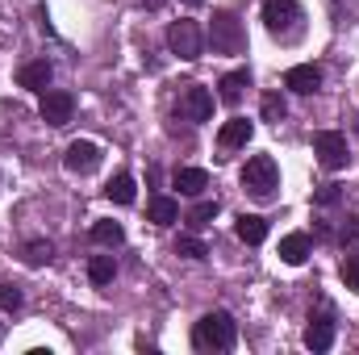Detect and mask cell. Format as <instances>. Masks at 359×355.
<instances>
[{
	"mask_svg": "<svg viewBox=\"0 0 359 355\" xmlns=\"http://www.w3.org/2000/svg\"><path fill=\"white\" fill-rule=\"evenodd\" d=\"M172 184H176L184 196H201V192L209 188V172H205V168H176Z\"/></svg>",
	"mask_w": 359,
	"mask_h": 355,
	"instance_id": "16",
	"label": "cell"
},
{
	"mask_svg": "<svg viewBox=\"0 0 359 355\" xmlns=\"http://www.w3.org/2000/svg\"><path fill=\"white\" fill-rule=\"evenodd\" d=\"M21 255H25V264H29V267H42V264H50V260H55V247H50V243H42V239H34V243H25V251H21Z\"/></svg>",
	"mask_w": 359,
	"mask_h": 355,
	"instance_id": "22",
	"label": "cell"
},
{
	"mask_svg": "<svg viewBox=\"0 0 359 355\" xmlns=\"http://www.w3.org/2000/svg\"><path fill=\"white\" fill-rule=\"evenodd\" d=\"M343 201V188L339 184H322L318 192H313V205H339Z\"/></svg>",
	"mask_w": 359,
	"mask_h": 355,
	"instance_id": "28",
	"label": "cell"
},
{
	"mask_svg": "<svg viewBox=\"0 0 359 355\" xmlns=\"http://www.w3.org/2000/svg\"><path fill=\"white\" fill-rule=\"evenodd\" d=\"M176 255H184V260H205V255H209V247H205L196 234H180V239H176Z\"/></svg>",
	"mask_w": 359,
	"mask_h": 355,
	"instance_id": "24",
	"label": "cell"
},
{
	"mask_svg": "<svg viewBox=\"0 0 359 355\" xmlns=\"http://www.w3.org/2000/svg\"><path fill=\"white\" fill-rule=\"evenodd\" d=\"M243 188H247L251 196H259V201L276 196V188H280V168H276V159H271V155H251L247 168H243Z\"/></svg>",
	"mask_w": 359,
	"mask_h": 355,
	"instance_id": "3",
	"label": "cell"
},
{
	"mask_svg": "<svg viewBox=\"0 0 359 355\" xmlns=\"http://www.w3.org/2000/svg\"><path fill=\"white\" fill-rule=\"evenodd\" d=\"M147 217H151L155 226H172V222H180V201L176 196H151Z\"/></svg>",
	"mask_w": 359,
	"mask_h": 355,
	"instance_id": "19",
	"label": "cell"
},
{
	"mask_svg": "<svg viewBox=\"0 0 359 355\" xmlns=\"http://www.w3.org/2000/svg\"><path fill=\"white\" fill-rule=\"evenodd\" d=\"M176 113L184 117V121H192V126L209 121V117H213V92L201 88V84H188V88L180 92V100H176Z\"/></svg>",
	"mask_w": 359,
	"mask_h": 355,
	"instance_id": "8",
	"label": "cell"
},
{
	"mask_svg": "<svg viewBox=\"0 0 359 355\" xmlns=\"http://www.w3.org/2000/svg\"><path fill=\"white\" fill-rule=\"evenodd\" d=\"M238 339V322L226 309H209L196 326H192V347L196 351H230Z\"/></svg>",
	"mask_w": 359,
	"mask_h": 355,
	"instance_id": "1",
	"label": "cell"
},
{
	"mask_svg": "<svg viewBox=\"0 0 359 355\" xmlns=\"http://www.w3.org/2000/svg\"><path fill=\"white\" fill-rule=\"evenodd\" d=\"M343 284H347L351 293H359V251H351V255L343 260Z\"/></svg>",
	"mask_w": 359,
	"mask_h": 355,
	"instance_id": "27",
	"label": "cell"
},
{
	"mask_svg": "<svg viewBox=\"0 0 359 355\" xmlns=\"http://www.w3.org/2000/svg\"><path fill=\"white\" fill-rule=\"evenodd\" d=\"M264 25H268L271 38L297 42L305 34V8L297 0H264Z\"/></svg>",
	"mask_w": 359,
	"mask_h": 355,
	"instance_id": "2",
	"label": "cell"
},
{
	"mask_svg": "<svg viewBox=\"0 0 359 355\" xmlns=\"http://www.w3.org/2000/svg\"><path fill=\"white\" fill-rule=\"evenodd\" d=\"M280 260L288 267H301L309 260V234H284L280 239Z\"/></svg>",
	"mask_w": 359,
	"mask_h": 355,
	"instance_id": "17",
	"label": "cell"
},
{
	"mask_svg": "<svg viewBox=\"0 0 359 355\" xmlns=\"http://www.w3.org/2000/svg\"><path fill=\"white\" fill-rule=\"evenodd\" d=\"M284 88L301 92V96L318 92V88H322V67H313V63H297V67H288V76H284Z\"/></svg>",
	"mask_w": 359,
	"mask_h": 355,
	"instance_id": "11",
	"label": "cell"
},
{
	"mask_svg": "<svg viewBox=\"0 0 359 355\" xmlns=\"http://www.w3.org/2000/svg\"><path fill=\"white\" fill-rule=\"evenodd\" d=\"M234 234H238L247 247H259V243L268 239V217H259V213H243V217L234 222Z\"/></svg>",
	"mask_w": 359,
	"mask_h": 355,
	"instance_id": "15",
	"label": "cell"
},
{
	"mask_svg": "<svg viewBox=\"0 0 359 355\" xmlns=\"http://www.w3.org/2000/svg\"><path fill=\"white\" fill-rule=\"evenodd\" d=\"M251 134H255V126H251L247 117H230V121L217 130V147H222V151H238V147L251 142Z\"/></svg>",
	"mask_w": 359,
	"mask_h": 355,
	"instance_id": "10",
	"label": "cell"
},
{
	"mask_svg": "<svg viewBox=\"0 0 359 355\" xmlns=\"http://www.w3.org/2000/svg\"><path fill=\"white\" fill-rule=\"evenodd\" d=\"M50 80H55V67H50L46 59H34V63H25V67L17 72V84L29 88V92H46Z\"/></svg>",
	"mask_w": 359,
	"mask_h": 355,
	"instance_id": "12",
	"label": "cell"
},
{
	"mask_svg": "<svg viewBox=\"0 0 359 355\" xmlns=\"http://www.w3.org/2000/svg\"><path fill=\"white\" fill-rule=\"evenodd\" d=\"M355 134H359V117H355Z\"/></svg>",
	"mask_w": 359,
	"mask_h": 355,
	"instance_id": "29",
	"label": "cell"
},
{
	"mask_svg": "<svg viewBox=\"0 0 359 355\" xmlns=\"http://www.w3.org/2000/svg\"><path fill=\"white\" fill-rule=\"evenodd\" d=\"M247 88H251V72H247V67H238V72H230V76H222V80H217V100H222V105H238Z\"/></svg>",
	"mask_w": 359,
	"mask_h": 355,
	"instance_id": "13",
	"label": "cell"
},
{
	"mask_svg": "<svg viewBox=\"0 0 359 355\" xmlns=\"http://www.w3.org/2000/svg\"><path fill=\"white\" fill-rule=\"evenodd\" d=\"M92 243H100V247H121V243H126V226L100 217V222H92Z\"/></svg>",
	"mask_w": 359,
	"mask_h": 355,
	"instance_id": "20",
	"label": "cell"
},
{
	"mask_svg": "<svg viewBox=\"0 0 359 355\" xmlns=\"http://www.w3.org/2000/svg\"><path fill=\"white\" fill-rule=\"evenodd\" d=\"M313 155L326 172H339V168H347V138L339 130H318L313 134Z\"/></svg>",
	"mask_w": 359,
	"mask_h": 355,
	"instance_id": "7",
	"label": "cell"
},
{
	"mask_svg": "<svg viewBox=\"0 0 359 355\" xmlns=\"http://www.w3.org/2000/svg\"><path fill=\"white\" fill-rule=\"evenodd\" d=\"M21 301H25L21 284H0V309H4V314H17V309H21Z\"/></svg>",
	"mask_w": 359,
	"mask_h": 355,
	"instance_id": "26",
	"label": "cell"
},
{
	"mask_svg": "<svg viewBox=\"0 0 359 355\" xmlns=\"http://www.w3.org/2000/svg\"><path fill=\"white\" fill-rule=\"evenodd\" d=\"M284 117H288V105H284V96H280V92H268V96H264V121L280 126Z\"/></svg>",
	"mask_w": 359,
	"mask_h": 355,
	"instance_id": "25",
	"label": "cell"
},
{
	"mask_svg": "<svg viewBox=\"0 0 359 355\" xmlns=\"http://www.w3.org/2000/svg\"><path fill=\"white\" fill-rule=\"evenodd\" d=\"M217 217V201H196L192 209H188V226L192 230H201V226H209Z\"/></svg>",
	"mask_w": 359,
	"mask_h": 355,
	"instance_id": "23",
	"label": "cell"
},
{
	"mask_svg": "<svg viewBox=\"0 0 359 355\" xmlns=\"http://www.w3.org/2000/svg\"><path fill=\"white\" fill-rule=\"evenodd\" d=\"M209 42L217 55H243L247 51V34H243V21L234 13H213V25H209Z\"/></svg>",
	"mask_w": 359,
	"mask_h": 355,
	"instance_id": "4",
	"label": "cell"
},
{
	"mask_svg": "<svg viewBox=\"0 0 359 355\" xmlns=\"http://www.w3.org/2000/svg\"><path fill=\"white\" fill-rule=\"evenodd\" d=\"M168 46H172V55L180 59H201V51H205V38H201V25L196 21H188V17H180L172 21V29H168Z\"/></svg>",
	"mask_w": 359,
	"mask_h": 355,
	"instance_id": "5",
	"label": "cell"
},
{
	"mask_svg": "<svg viewBox=\"0 0 359 355\" xmlns=\"http://www.w3.org/2000/svg\"><path fill=\"white\" fill-rule=\"evenodd\" d=\"M113 276H117V264H113V255H92V260H88V280L96 284V288L113 284Z\"/></svg>",
	"mask_w": 359,
	"mask_h": 355,
	"instance_id": "21",
	"label": "cell"
},
{
	"mask_svg": "<svg viewBox=\"0 0 359 355\" xmlns=\"http://www.w3.org/2000/svg\"><path fill=\"white\" fill-rule=\"evenodd\" d=\"M38 113H42V121H46V126H67V121H72V113H76V96H72V92H63V88L42 92Z\"/></svg>",
	"mask_w": 359,
	"mask_h": 355,
	"instance_id": "9",
	"label": "cell"
},
{
	"mask_svg": "<svg viewBox=\"0 0 359 355\" xmlns=\"http://www.w3.org/2000/svg\"><path fill=\"white\" fill-rule=\"evenodd\" d=\"M104 163V151L88 142V138H76V142H67V151H63V168L72 172V176H92L96 168Z\"/></svg>",
	"mask_w": 359,
	"mask_h": 355,
	"instance_id": "6",
	"label": "cell"
},
{
	"mask_svg": "<svg viewBox=\"0 0 359 355\" xmlns=\"http://www.w3.org/2000/svg\"><path fill=\"white\" fill-rule=\"evenodd\" d=\"M305 347H309V351H330V347H334V322H330V318H309V326H305Z\"/></svg>",
	"mask_w": 359,
	"mask_h": 355,
	"instance_id": "14",
	"label": "cell"
},
{
	"mask_svg": "<svg viewBox=\"0 0 359 355\" xmlns=\"http://www.w3.org/2000/svg\"><path fill=\"white\" fill-rule=\"evenodd\" d=\"M104 196L113 201V205H134V196H138V184L130 172H117V176L104 184Z\"/></svg>",
	"mask_w": 359,
	"mask_h": 355,
	"instance_id": "18",
	"label": "cell"
}]
</instances>
